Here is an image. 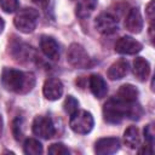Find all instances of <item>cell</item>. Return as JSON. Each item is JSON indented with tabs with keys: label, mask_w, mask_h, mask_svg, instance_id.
<instances>
[{
	"label": "cell",
	"mask_w": 155,
	"mask_h": 155,
	"mask_svg": "<svg viewBox=\"0 0 155 155\" xmlns=\"http://www.w3.org/2000/svg\"><path fill=\"white\" fill-rule=\"evenodd\" d=\"M93 125H94V120L90 111L78 109L74 114L70 115L69 126L75 133L86 134L91 132V130L93 128Z\"/></svg>",
	"instance_id": "obj_4"
},
{
	"label": "cell",
	"mask_w": 155,
	"mask_h": 155,
	"mask_svg": "<svg viewBox=\"0 0 155 155\" xmlns=\"http://www.w3.org/2000/svg\"><path fill=\"white\" fill-rule=\"evenodd\" d=\"M0 6L6 13H12L18 8V0H0Z\"/></svg>",
	"instance_id": "obj_22"
},
{
	"label": "cell",
	"mask_w": 155,
	"mask_h": 155,
	"mask_svg": "<svg viewBox=\"0 0 155 155\" xmlns=\"http://www.w3.org/2000/svg\"><path fill=\"white\" fill-rule=\"evenodd\" d=\"M147 16H148L150 23H153V21H154V0H151L147 5Z\"/></svg>",
	"instance_id": "obj_24"
},
{
	"label": "cell",
	"mask_w": 155,
	"mask_h": 155,
	"mask_svg": "<svg viewBox=\"0 0 155 155\" xmlns=\"http://www.w3.org/2000/svg\"><path fill=\"white\" fill-rule=\"evenodd\" d=\"M120 148V140L116 137L101 138L94 144V151L98 155H109L114 154Z\"/></svg>",
	"instance_id": "obj_10"
},
{
	"label": "cell",
	"mask_w": 155,
	"mask_h": 155,
	"mask_svg": "<svg viewBox=\"0 0 155 155\" xmlns=\"http://www.w3.org/2000/svg\"><path fill=\"white\" fill-rule=\"evenodd\" d=\"M96 29L104 35L113 34L117 29V18L111 13H101L94 22Z\"/></svg>",
	"instance_id": "obj_7"
},
{
	"label": "cell",
	"mask_w": 155,
	"mask_h": 155,
	"mask_svg": "<svg viewBox=\"0 0 155 155\" xmlns=\"http://www.w3.org/2000/svg\"><path fill=\"white\" fill-rule=\"evenodd\" d=\"M4 27H5V23H4V19L0 17V33L2 31V29H4Z\"/></svg>",
	"instance_id": "obj_27"
},
{
	"label": "cell",
	"mask_w": 155,
	"mask_h": 155,
	"mask_svg": "<svg viewBox=\"0 0 155 155\" xmlns=\"http://www.w3.org/2000/svg\"><path fill=\"white\" fill-rule=\"evenodd\" d=\"M98 0H80L76 6V16L79 18L88 17L97 7Z\"/></svg>",
	"instance_id": "obj_18"
},
{
	"label": "cell",
	"mask_w": 155,
	"mask_h": 155,
	"mask_svg": "<svg viewBox=\"0 0 155 155\" xmlns=\"http://www.w3.org/2000/svg\"><path fill=\"white\" fill-rule=\"evenodd\" d=\"M115 97H117L119 99H121L124 102L132 103V102H136L137 101L138 90L133 85H131V84H125V85H122L119 88V91H117V93H116Z\"/></svg>",
	"instance_id": "obj_16"
},
{
	"label": "cell",
	"mask_w": 155,
	"mask_h": 155,
	"mask_svg": "<svg viewBox=\"0 0 155 155\" xmlns=\"http://www.w3.org/2000/svg\"><path fill=\"white\" fill-rule=\"evenodd\" d=\"M67 59L70 65L74 68H88L91 65V58L86 50L80 45V44H71L68 48L67 53Z\"/></svg>",
	"instance_id": "obj_5"
},
{
	"label": "cell",
	"mask_w": 155,
	"mask_h": 155,
	"mask_svg": "<svg viewBox=\"0 0 155 155\" xmlns=\"http://www.w3.org/2000/svg\"><path fill=\"white\" fill-rule=\"evenodd\" d=\"M48 154H52V155H68L69 154V150L68 148L62 144V143H54L52 144L50 148H48Z\"/></svg>",
	"instance_id": "obj_21"
},
{
	"label": "cell",
	"mask_w": 155,
	"mask_h": 155,
	"mask_svg": "<svg viewBox=\"0 0 155 155\" xmlns=\"http://www.w3.org/2000/svg\"><path fill=\"white\" fill-rule=\"evenodd\" d=\"M42 92L48 101H57L63 94V84L57 78H48L44 84Z\"/></svg>",
	"instance_id": "obj_9"
},
{
	"label": "cell",
	"mask_w": 155,
	"mask_h": 155,
	"mask_svg": "<svg viewBox=\"0 0 155 155\" xmlns=\"http://www.w3.org/2000/svg\"><path fill=\"white\" fill-rule=\"evenodd\" d=\"M142 47V44L131 36H121L115 44V51L120 54H136Z\"/></svg>",
	"instance_id": "obj_8"
},
{
	"label": "cell",
	"mask_w": 155,
	"mask_h": 155,
	"mask_svg": "<svg viewBox=\"0 0 155 155\" xmlns=\"http://www.w3.org/2000/svg\"><path fill=\"white\" fill-rule=\"evenodd\" d=\"M125 28L133 33V34H138L142 31L143 29V18H142V15L139 12L138 8L133 7L128 11L127 16H126V19H125Z\"/></svg>",
	"instance_id": "obj_12"
},
{
	"label": "cell",
	"mask_w": 155,
	"mask_h": 155,
	"mask_svg": "<svg viewBox=\"0 0 155 155\" xmlns=\"http://www.w3.org/2000/svg\"><path fill=\"white\" fill-rule=\"evenodd\" d=\"M2 128H4V121H2V116L0 115V136L2 133Z\"/></svg>",
	"instance_id": "obj_26"
},
{
	"label": "cell",
	"mask_w": 155,
	"mask_h": 155,
	"mask_svg": "<svg viewBox=\"0 0 155 155\" xmlns=\"http://www.w3.org/2000/svg\"><path fill=\"white\" fill-rule=\"evenodd\" d=\"M124 140L125 144L131 148V149H136L140 145V134H139V130L136 126H130L126 128L125 133H124Z\"/></svg>",
	"instance_id": "obj_17"
},
{
	"label": "cell",
	"mask_w": 155,
	"mask_h": 155,
	"mask_svg": "<svg viewBox=\"0 0 155 155\" xmlns=\"http://www.w3.org/2000/svg\"><path fill=\"white\" fill-rule=\"evenodd\" d=\"M23 151L27 155H40V154H42V145L38 139L28 138L24 142Z\"/></svg>",
	"instance_id": "obj_19"
},
{
	"label": "cell",
	"mask_w": 155,
	"mask_h": 155,
	"mask_svg": "<svg viewBox=\"0 0 155 155\" xmlns=\"http://www.w3.org/2000/svg\"><path fill=\"white\" fill-rule=\"evenodd\" d=\"M16 130H18V132H15V137H16V139H21L22 132H21V120L19 119L15 120V122H13V131H16Z\"/></svg>",
	"instance_id": "obj_25"
},
{
	"label": "cell",
	"mask_w": 155,
	"mask_h": 155,
	"mask_svg": "<svg viewBox=\"0 0 155 155\" xmlns=\"http://www.w3.org/2000/svg\"><path fill=\"white\" fill-rule=\"evenodd\" d=\"M128 73V62L126 59H119L114 62L108 69V78L110 80H120Z\"/></svg>",
	"instance_id": "obj_14"
},
{
	"label": "cell",
	"mask_w": 155,
	"mask_h": 155,
	"mask_svg": "<svg viewBox=\"0 0 155 155\" xmlns=\"http://www.w3.org/2000/svg\"><path fill=\"white\" fill-rule=\"evenodd\" d=\"M40 48H41L42 53H44L48 59L57 61V59L59 58V45H58V42H57L53 38L47 36V35L41 36V40H40Z\"/></svg>",
	"instance_id": "obj_11"
},
{
	"label": "cell",
	"mask_w": 155,
	"mask_h": 155,
	"mask_svg": "<svg viewBox=\"0 0 155 155\" xmlns=\"http://www.w3.org/2000/svg\"><path fill=\"white\" fill-rule=\"evenodd\" d=\"M2 86L15 93H27L35 86V76L29 71H22L12 68H5L1 74Z\"/></svg>",
	"instance_id": "obj_2"
},
{
	"label": "cell",
	"mask_w": 155,
	"mask_h": 155,
	"mask_svg": "<svg viewBox=\"0 0 155 155\" xmlns=\"http://www.w3.org/2000/svg\"><path fill=\"white\" fill-rule=\"evenodd\" d=\"M33 133L40 138L48 139L54 134V126L50 117L47 116H36L33 121Z\"/></svg>",
	"instance_id": "obj_6"
},
{
	"label": "cell",
	"mask_w": 155,
	"mask_h": 155,
	"mask_svg": "<svg viewBox=\"0 0 155 155\" xmlns=\"http://www.w3.org/2000/svg\"><path fill=\"white\" fill-rule=\"evenodd\" d=\"M31 1H34V2H36V4H45L47 0H31Z\"/></svg>",
	"instance_id": "obj_28"
},
{
	"label": "cell",
	"mask_w": 155,
	"mask_h": 155,
	"mask_svg": "<svg viewBox=\"0 0 155 155\" xmlns=\"http://www.w3.org/2000/svg\"><path fill=\"white\" fill-rule=\"evenodd\" d=\"M38 18H39V13L35 8L25 7V8L19 10L17 12V15L15 16L13 23L19 31L28 34L35 29L36 23H38Z\"/></svg>",
	"instance_id": "obj_3"
},
{
	"label": "cell",
	"mask_w": 155,
	"mask_h": 155,
	"mask_svg": "<svg viewBox=\"0 0 155 155\" xmlns=\"http://www.w3.org/2000/svg\"><path fill=\"white\" fill-rule=\"evenodd\" d=\"M133 74L139 81H145L150 74V64L143 57H137L133 61Z\"/></svg>",
	"instance_id": "obj_15"
},
{
	"label": "cell",
	"mask_w": 155,
	"mask_h": 155,
	"mask_svg": "<svg viewBox=\"0 0 155 155\" xmlns=\"http://www.w3.org/2000/svg\"><path fill=\"white\" fill-rule=\"evenodd\" d=\"M88 84H90V90L91 92L93 93V96L96 98H103L107 96L108 93V86H107V82L105 80L98 75V74H93L90 76V80H88Z\"/></svg>",
	"instance_id": "obj_13"
},
{
	"label": "cell",
	"mask_w": 155,
	"mask_h": 155,
	"mask_svg": "<svg viewBox=\"0 0 155 155\" xmlns=\"http://www.w3.org/2000/svg\"><path fill=\"white\" fill-rule=\"evenodd\" d=\"M144 138H145V142H147L148 145H153V143H154V128H153L151 124L145 126V128H144Z\"/></svg>",
	"instance_id": "obj_23"
},
{
	"label": "cell",
	"mask_w": 155,
	"mask_h": 155,
	"mask_svg": "<svg viewBox=\"0 0 155 155\" xmlns=\"http://www.w3.org/2000/svg\"><path fill=\"white\" fill-rule=\"evenodd\" d=\"M63 107H64L65 113H68L69 115H71V114H74V113L79 109V102H78V99L74 98L73 96H68V97L65 98V101H64Z\"/></svg>",
	"instance_id": "obj_20"
},
{
	"label": "cell",
	"mask_w": 155,
	"mask_h": 155,
	"mask_svg": "<svg viewBox=\"0 0 155 155\" xmlns=\"http://www.w3.org/2000/svg\"><path fill=\"white\" fill-rule=\"evenodd\" d=\"M143 114V110L139 104L136 102L127 103L117 97H113L108 99L103 107V116L104 120L109 124H119L125 117H130L133 120H138Z\"/></svg>",
	"instance_id": "obj_1"
}]
</instances>
